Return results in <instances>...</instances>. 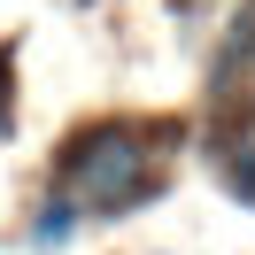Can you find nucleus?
Wrapping results in <instances>:
<instances>
[{
  "mask_svg": "<svg viewBox=\"0 0 255 255\" xmlns=\"http://www.w3.org/2000/svg\"><path fill=\"white\" fill-rule=\"evenodd\" d=\"M155 131L139 124H85L62 147V193L78 201V217H124L162 186V155Z\"/></svg>",
  "mask_w": 255,
  "mask_h": 255,
  "instance_id": "nucleus-1",
  "label": "nucleus"
},
{
  "mask_svg": "<svg viewBox=\"0 0 255 255\" xmlns=\"http://www.w3.org/2000/svg\"><path fill=\"white\" fill-rule=\"evenodd\" d=\"M209 93H217V109H255V0H240L232 23H224Z\"/></svg>",
  "mask_w": 255,
  "mask_h": 255,
  "instance_id": "nucleus-2",
  "label": "nucleus"
},
{
  "mask_svg": "<svg viewBox=\"0 0 255 255\" xmlns=\"http://www.w3.org/2000/svg\"><path fill=\"white\" fill-rule=\"evenodd\" d=\"M78 224H85V217H78V201H70V193L54 186L47 201H39V217H31V248H39V255L70 248V232H78Z\"/></svg>",
  "mask_w": 255,
  "mask_h": 255,
  "instance_id": "nucleus-3",
  "label": "nucleus"
},
{
  "mask_svg": "<svg viewBox=\"0 0 255 255\" xmlns=\"http://www.w3.org/2000/svg\"><path fill=\"white\" fill-rule=\"evenodd\" d=\"M224 186H232L240 201L255 209V147H232V162H224Z\"/></svg>",
  "mask_w": 255,
  "mask_h": 255,
  "instance_id": "nucleus-4",
  "label": "nucleus"
}]
</instances>
